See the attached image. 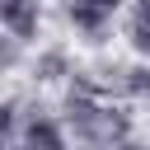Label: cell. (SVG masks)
Listing matches in <instances>:
<instances>
[{"label": "cell", "mask_w": 150, "mask_h": 150, "mask_svg": "<svg viewBox=\"0 0 150 150\" xmlns=\"http://www.w3.org/2000/svg\"><path fill=\"white\" fill-rule=\"evenodd\" d=\"M98 5H112V0H98Z\"/></svg>", "instance_id": "1"}]
</instances>
